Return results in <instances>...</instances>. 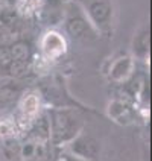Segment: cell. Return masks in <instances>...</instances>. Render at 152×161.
Listing matches in <instances>:
<instances>
[{
  "instance_id": "1",
  "label": "cell",
  "mask_w": 152,
  "mask_h": 161,
  "mask_svg": "<svg viewBox=\"0 0 152 161\" xmlns=\"http://www.w3.org/2000/svg\"><path fill=\"white\" fill-rule=\"evenodd\" d=\"M49 140L59 147H65L84 128V119L70 108L50 109L47 114Z\"/></svg>"
},
{
  "instance_id": "2",
  "label": "cell",
  "mask_w": 152,
  "mask_h": 161,
  "mask_svg": "<svg viewBox=\"0 0 152 161\" xmlns=\"http://www.w3.org/2000/svg\"><path fill=\"white\" fill-rule=\"evenodd\" d=\"M65 34L72 40L82 43V44H90L99 40V32L93 27V25L85 17V14L81 11V8L75 2H69L64 6L63 21Z\"/></svg>"
},
{
  "instance_id": "3",
  "label": "cell",
  "mask_w": 152,
  "mask_h": 161,
  "mask_svg": "<svg viewBox=\"0 0 152 161\" xmlns=\"http://www.w3.org/2000/svg\"><path fill=\"white\" fill-rule=\"evenodd\" d=\"M85 14L99 35L110 34L114 27V3L113 0H73Z\"/></svg>"
},
{
  "instance_id": "4",
  "label": "cell",
  "mask_w": 152,
  "mask_h": 161,
  "mask_svg": "<svg viewBox=\"0 0 152 161\" xmlns=\"http://www.w3.org/2000/svg\"><path fill=\"white\" fill-rule=\"evenodd\" d=\"M41 114V97L35 91L23 93L17 102V128L27 129Z\"/></svg>"
},
{
  "instance_id": "5",
  "label": "cell",
  "mask_w": 152,
  "mask_h": 161,
  "mask_svg": "<svg viewBox=\"0 0 152 161\" xmlns=\"http://www.w3.org/2000/svg\"><path fill=\"white\" fill-rule=\"evenodd\" d=\"M65 152L81 161H96L100 155V143L98 142L96 137L81 131L65 146Z\"/></svg>"
},
{
  "instance_id": "6",
  "label": "cell",
  "mask_w": 152,
  "mask_h": 161,
  "mask_svg": "<svg viewBox=\"0 0 152 161\" xmlns=\"http://www.w3.org/2000/svg\"><path fill=\"white\" fill-rule=\"evenodd\" d=\"M107 116L117 125L128 126L137 123L142 117V111L128 99H113L107 107Z\"/></svg>"
},
{
  "instance_id": "7",
  "label": "cell",
  "mask_w": 152,
  "mask_h": 161,
  "mask_svg": "<svg viewBox=\"0 0 152 161\" xmlns=\"http://www.w3.org/2000/svg\"><path fill=\"white\" fill-rule=\"evenodd\" d=\"M11 65L8 73L11 76H20L31 67L32 63V47L26 40H15L8 46Z\"/></svg>"
},
{
  "instance_id": "8",
  "label": "cell",
  "mask_w": 152,
  "mask_h": 161,
  "mask_svg": "<svg viewBox=\"0 0 152 161\" xmlns=\"http://www.w3.org/2000/svg\"><path fill=\"white\" fill-rule=\"evenodd\" d=\"M67 38L56 29L46 31L40 41V53L44 61H56L67 53Z\"/></svg>"
},
{
  "instance_id": "9",
  "label": "cell",
  "mask_w": 152,
  "mask_h": 161,
  "mask_svg": "<svg viewBox=\"0 0 152 161\" xmlns=\"http://www.w3.org/2000/svg\"><path fill=\"white\" fill-rule=\"evenodd\" d=\"M135 59L131 55H120L113 59L108 69V79L114 84H125L134 76Z\"/></svg>"
},
{
  "instance_id": "10",
  "label": "cell",
  "mask_w": 152,
  "mask_h": 161,
  "mask_svg": "<svg viewBox=\"0 0 152 161\" xmlns=\"http://www.w3.org/2000/svg\"><path fill=\"white\" fill-rule=\"evenodd\" d=\"M131 56L148 61L149 58V27L140 26L131 43Z\"/></svg>"
},
{
  "instance_id": "11",
  "label": "cell",
  "mask_w": 152,
  "mask_h": 161,
  "mask_svg": "<svg viewBox=\"0 0 152 161\" xmlns=\"http://www.w3.org/2000/svg\"><path fill=\"white\" fill-rule=\"evenodd\" d=\"M59 161H81V160H78V158H75V157H72L70 153H64V155H61L59 157Z\"/></svg>"
},
{
  "instance_id": "12",
  "label": "cell",
  "mask_w": 152,
  "mask_h": 161,
  "mask_svg": "<svg viewBox=\"0 0 152 161\" xmlns=\"http://www.w3.org/2000/svg\"><path fill=\"white\" fill-rule=\"evenodd\" d=\"M18 2H20V0H18Z\"/></svg>"
}]
</instances>
